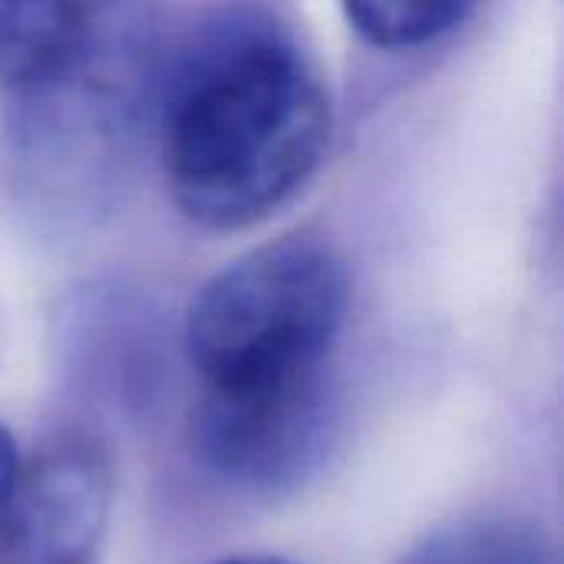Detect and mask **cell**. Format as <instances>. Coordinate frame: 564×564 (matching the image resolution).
I'll list each match as a JSON object with an SVG mask.
<instances>
[{
  "mask_svg": "<svg viewBox=\"0 0 564 564\" xmlns=\"http://www.w3.org/2000/svg\"><path fill=\"white\" fill-rule=\"evenodd\" d=\"M96 0H0V89L50 76L79 43Z\"/></svg>",
  "mask_w": 564,
  "mask_h": 564,
  "instance_id": "cell-6",
  "label": "cell"
},
{
  "mask_svg": "<svg viewBox=\"0 0 564 564\" xmlns=\"http://www.w3.org/2000/svg\"><path fill=\"white\" fill-rule=\"evenodd\" d=\"M327 433V377L261 390H202L195 410V446L205 466L251 496L301 486L317 466Z\"/></svg>",
  "mask_w": 564,
  "mask_h": 564,
  "instance_id": "cell-4",
  "label": "cell"
},
{
  "mask_svg": "<svg viewBox=\"0 0 564 564\" xmlns=\"http://www.w3.org/2000/svg\"><path fill=\"white\" fill-rule=\"evenodd\" d=\"M347 23L377 50H416L456 30L476 0H340Z\"/></svg>",
  "mask_w": 564,
  "mask_h": 564,
  "instance_id": "cell-8",
  "label": "cell"
},
{
  "mask_svg": "<svg viewBox=\"0 0 564 564\" xmlns=\"http://www.w3.org/2000/svg\"><path fill=\"white\" fill-rule=\"evenodd\" d=\"M400 564H555L542 532L519 519L476 516L416 542Z\"/></svg>",
  "mask_w": 564,
  "mask_h": 564,
  "instance_id": "cell-7",
  "label": "cell"
},
{
  "mask_svg": "<svg viewBox=\"0 0 564 564\" xmlns=\"http://www.w3.org/2000/svg\"><path fill=\"white\" fill-rule=\"evenodd\" d=\"M162 63L149 0H96L73 53L7 96L10 182L36 225H96L119 205L155 129Z\"/></svg>",
  "mask_w": 564,
  "mask_h": 564,
  "instance_id": "cell-2",
  "label": "cell"
},
{
  "mask_svg": "<svg viewBox=\"0 0 564 564\" xmlns=\"http://www.w3.org/2000/svg\"><path fill=\"white\" fill-rule=\"evenodd\" d=\"M17 466H20V453H17V443L13 436L0 426V519H3V509H7V499H10V489H13V476H17Z\"/></svg>",
  "mask_w": 564,
  "mask_h": 564,
  "instance_id": "cell-9",
  "label": "cell"
},
{
  "mask_svg": "<svg viewBox=\"0 0 564 564\" xmlns=\"http://www.w3.org/2000/svg\"><path fill=\"white\" fill-rule=\"evenodd\" d=\"M350 304L340 254L284 235L231 261L188 304L182 347L202 390H261L324 377Z\"/></svg>",
  "mask_w": 564,
  "mask_h": 564,
  "instance_id": "cell-3",
  "label": "cell"
},
{
  "mask_svg": "<svg viewBox=\"0 0 564 564\" xmlns=\"http://www.w3.org/2000/svg\"><path fill=\"white\" fill-rule=\"evenodd\" d=\"M112 506V463L86 430H59L20 459L0 519V564H89Z\"/></svg>",
  "mask_w": 564,
  "mask_h": 564,
  "instance_id": "cell-5",
  "label": "cell"
},
{
  "mask_svg": "<svg viewBox=\"0 0 564 564\" xmlns=\"http://www.w3.org/2000/svg\"><path fill=\"white\" fill-rule=\"evenodd\" d=\"M218 564H294L288 558H274V555H238V558H225Z\"/></svg>",
  "mask_w": 564,
  "mask_h": 564,
  "instance_id": "cell-10",
  "label": "cell"
},
{
  "mask_svg": "<svg viewBox=\"0 0 564 564\" xmlns=\"http://www.w3.org/2000/svg\"><path fill=\"white\" fill-rule=\"evenodd\" d=\"M155 135L185 218L241 231L317 175L330 145V96L291 23L238 3L165 46Z\"/></svg>",
  "mask_w": 564,
  "mask_h": 564,
  "instance_id": "cell-1",
  "label": "cell"
}]
</instances>
